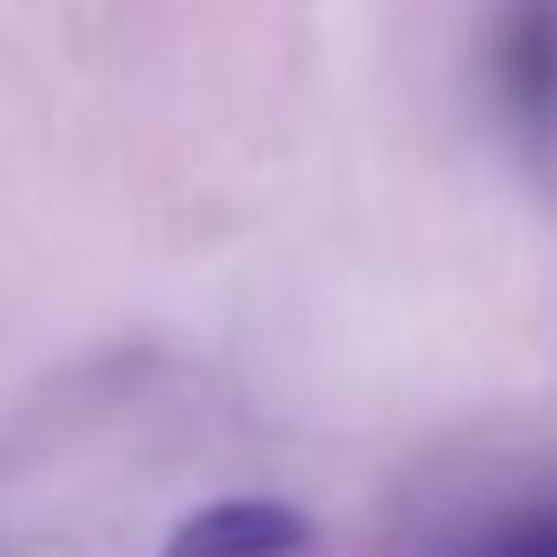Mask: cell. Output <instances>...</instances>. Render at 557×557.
Returning a JSON list of instances; mask_svg holds the SVG:
<instances>
[{
  "instance_id": "obj_1",
  "label": "cell",
  "mask_w": 557,
  "mask_h": 557,
  "mask_svg": "<svg viewBox=\"0 0 557 557\" xmlns=\"http://www.w3.org/2000/svg\"><path fill=\"white\" fill-rule=\"evenodd\" d=\"M313 548V522L296 505H270V496H226V505H200L165 557H305Z\"/></svg>"
},
{
  "instance_id": "obj_2",
  "label": "cell",
  "mask_w": 557,
  "mask_h": 557,
  "mask_svg": "<svg viewBox=\"0 0 557 557\" xmlns=\"http://www.w3.org/2000/svg\"><path fill=\"white\" fill-rule=\"evenodd\" d=\"M496 87L531 131H557V0H513L496 35Z\"/></svg>"
},
{
  "instance_id": "obj_3",
  "label": "cell",
  "mask_w": 557,
  "mask_h": 557,
  "mask_svg": "<svg viewBox=\"0 0 557 557\" xmlns=\"http://www.w3.org/2000/svg\"><path fill=\"white\" fill-rule=\"evenodd\" d=\"M470 557H557V505H531V513H513V522H496Z\"/></svg>"
}]
</instances>
